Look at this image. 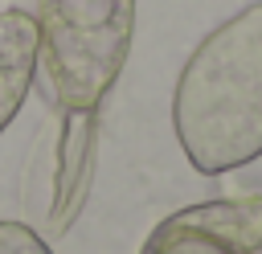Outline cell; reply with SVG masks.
Here are the masks:
<instances>
[{
    "instance_id": "6da1fadb",
    "label": "cell",
    "mask_w": 262,
    "mask_h": 254,
    "mask_svg": "<svg viewBox=\"0 0 262 254\" xmlns=\"http://www.w3.org/2000/svg\"><path fill=\"white\" fill-rule=\"evenodd\" d=\"M172 127L205 176L262 156V0L221 20L188 53L172 90Z\"/></svg>"
},
{
    "instance_id": "7a4b0ae2",
    "label": "cell",
    "mask_w": 262,
    "mask_h": 254,
    "mask_svg": "<svg viewBox=\"0 0 262 254\" xmlns=\"http://www.w3.org/2000/svg\"><path fill=\"white\" fill-rule=\"evenodd\" d=\"M37 78L57 115L102 111L131 37L135 0H37Z\"/></svg>"
},
{
    "instance_id": "3957f363",
    "label": "cell",
    "mask_w": 262,
    "mask_h": 254,
    "mask_svg": "<svg viewBox=\"0 0 262 254\" xmlns=\"http://www.w3.org/2000/svg\"><path fill=\"white\" fill-rule=\"evenodd\" d=\"M139 254H262V193L176 209L147 234Z\"/></svg>"
},
{
    "instance_id": "277c9868",
    "label": "cell",
    "mask_w": 262,
    "mask_h": 254,
    "mask_svg": "<svg viewBox=\"0 0 262 254\" xmlns=\"http://www.w3.org/2000/svg\"><path fill=\"white\" fill-rule=\"evenodd\" d=\"M94 135H98V111H90V115H61V131H57V188H53L49 229H66L78 217L82 201H86L90 164H94Z\"/></svg>"
},
{
    "instance_id": "5b68a950",
    "label": "cell",
    "mask_w": 262,
    "mask_h": 254,
    "mask_svg": "<svg viewBox=\"0 0 262 254\" xmlns=\"http://www.w3.org/2000/svg\"><path fill=\"white\" fill-rule=\"evenodd\" d=\"M37 82V20L33 12H0V131L16 119Z\"/></svg>"
},
{
    "instance_id": "8992f818",
    "label": "cell",
    "mask_w": 262,
    "mask_h": 254,
    "mask_svg": "<svg viewBox=\"0 0 262 254\" xmlns=\"http://www.w3.org/2000/svg\"><path fill=\"white\" fill-rule=\"evenodd\" d=\"M53 188H57V131L41 127V135H37V143H33V156H29V164H25V180H20L25 213H29L33 221H45V225H49Z\"/></svg>"
},
{
    "instance_id": "52a82bcc",
    "label": "cell",
    "mask_w": 262,
    "mask_h": 254,
    "mask_svg": "<svg viewBox=\"0 0 262 254\" xmlns=\"http://www.w3.org/2000/svg\"><path fill=\"white\" fill-rule=\"evenodd\" d=\"M0 254H53L29 221H0Z\"/></svg>"
}]
</instances>
